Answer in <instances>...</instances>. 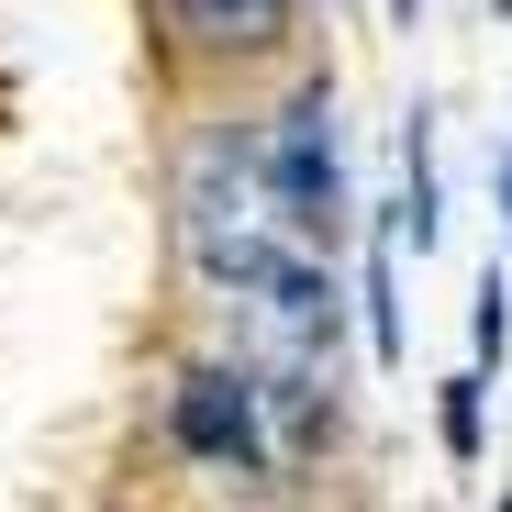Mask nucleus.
<instances>
[{"mask_svg":"<svg viewBox=\"0 0 512 512\" xmlns=\"http://www.w3.org/2000/svg\"><path fill=\"white\" fill-rule=\"evenodd\" d=\"M190 268L212 279V290H234V301H268L290 268H301V234L279 223V201H268V179H256V145H212L201 167H190Z\"/></svg>","mask_w":512,"mask_h":512,"instance_id":"nucleus-1","label":"nucleus"},{"mask_svg":"<svg viewBox=\"0 0 512 512\" xmlns=\"http://www.w3.org/2000/svg\"><path fill=\"white\" fill-rule=\"evenodd\" d=\"M256 179H268L279 223H290L312 256L334 245V223H346V145H334V90H323V78L256 134Z\"/></svg>","mask_w":512,"mask_h":512,"instance_id":"nucleus-2","label":"nucleus"},{"mask_svg":"<svg viewBox=\"0 0 512 512\" xmlns=\"http://www.w3.org/2000/svg\"><path fill=\"white\" fill-rule=\"evenodd\" d=\"M167 435H179L201 468H234V479H256V468L279 457L256 368H190V379H179V401H167Z\"/></svg>","mask_w":512,"mask_h":512,"instance_id":"nucleus-3","label":"nucleus"},{"mask_svg":"<svg viewBox=\"0 0 512 512\" xmlns=\"http://www.w3.org/2000/svg\"><path fill=\"white\" fill-rule=\"evenodd\" d=\"M167 12H179L190 45H223V56H256L290 34V0H167Z\"/></svg>","mask_w":512,"mask_h":512,"instance_id":"nucleus-4","label":"nucleus"},{"mask_svg":"<svg viewBox=\"0 0 512 512\" xmlns=\"http://www.w3.org/2000/svg\"><path fill=\"white\" fill-rule=\"evenodd\" d=\"M401 279H390V245H368V346H379V368H401V301H390Z\"/></svg>","mask_w":512,"mask_h":512,"instance_id":"nucleus-5","label":"nucleus"},{"mask_svg":"<svg viewBox=\"0 0 512 512\" xmlns=\"http://www.w3.org/2000/svg\"><path fill=\"white\" fill-rule=\"evenodd\" d=\"M468 323H479V357H501V346H512V290H501V268L479 279V312H468Z\"/></svg>","mask_w":512,"mask_h":512,"instance_id":"nucleus-6","label":"nucleus"},{"mask_svg":"<svg viewBox=\"0 0 512 512\" xmlns=\"http://www.w3.org/2000/svg\"><path fill=\"white\" fill-rule=\"evenodd\" d=\"M446 446H457V457H479V368H468V379H446Z\"/></svg>","mask_w":512,"mask_h":512,"instance_id":"nucleus-7","label":"nucleus"},{"mask_svg":"<svg viewBox=\"0 0 512 512\" xmlns=\"http://www.w3.org/2000/svg\"><path fill=\"white\" fill-rule=\"evenodd\" d=\"M390 12H401V23H423V0H390Z\"/></svg>","mask_w":512,"mask_h":512,"instance_id":"nucleus-8","label":"nucleus"},{"mask_svg":"<svg viewBox=\"0 0 512 512\" xmlns=\"http://www.w3.org/2000/svg\"><path fill=\"white\" fill-rule=\"evenodd\" d=\"M501 201H512V167H501Z\"/></svg>","mask_w":512,"mask_h":512,"instance_id":"nucleus-9","label":"nucleus"},{"mask_svg":"<svg viewBox=\"0 0 512 512\" xmlns=\"http://www.w3.org/2000/svg\"><path fill=\"white\" fill-rule=\"evenodd\" d=\"M501 512H512V490H501Z\"/></svg>","mask_w":512,"mask_h":512,"instance_id":"nucleus-10","label":"nucleus"}]
</instances>
